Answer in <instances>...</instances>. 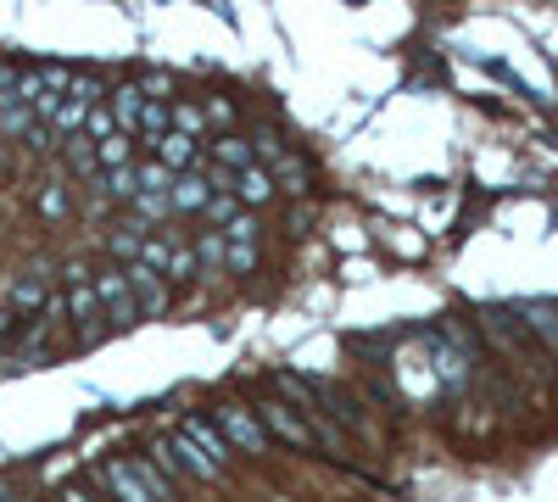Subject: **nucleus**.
Returning a JSON list of instances; mask_svg holds the SVG:
<instances>
[{
	"mask_svg": "<svg viewBox=\"0 0 558 502\" xmlns=\"http://www.w3.org/2000/svg\"><path fill=\"white\" fill-rule=\"evenodd\" d=\"M213 425H218V436L229 441V452H246V458H268V436H263V425H257V414L246 402H218V414H213Z\"/></svg>",
	"mask_w": 558,
	"mask_h": 502,
	"instance_id": "obj_1",
	"label": "nucleus"
},
{
	"mask_svg": "<svg viewBox=\"0 0 558 502\" xmlns=\"http://www.w3.org/2000/svg\"><path fill=\"white\" fill-rule=\"evenodd\" d=\"M62 313H68V325L78 330V346H96V341L107 335V307H101V296H96V280L68 285Z\"/></svg>",
	"mask_w": 558,
	"mask_h": 502,
	"instance_id": "obj_2",
	"label": "nucleus"
},
{
	"mask_svg": "<svg viewBox=\"0 0 558 502\" xmlns=\"http://www.w3.org/2000/svg\"><path fill=\"white\" fill-rule=\"evenodd\" d=\"M252 414H257V425H263V436H268V441H286V446H296V452L318 446V441H313V430H307V419L296 414L291 402L268 396V402H257V407H252Z\"/></svg>",
	"mask_w": 558,
	"mask_h": 502,
	"instance_id": "obj_3",
	"label": "nucleus"
},
{
	"mask_svg": "<svg viewBox=\"0 0 558 502\" xmlns=\"http://www.w3.org/2000/svg\"><path fill=\"white\" fill-rule=\"evenodd\" d=\"M96 296H101V307H107V325H112V330H134V325H140L134 291H129V280H123L118 262L96 268Z\"/></svg>",
	"mask_w": 558,
	"mask_h": 502,
	"instance_id": "obj_4",
	"label": "nucleus"
},
{
	"mask_svg": "<svg viewBox=\"0 0 558 502\" xmlns=\"http://www.w3.org/2000/svg\"><path fill=\"white\" fill-rule=\"evenodd\" d=\"M123 280H129V291H134V307H140V318H162V313H168L173 291H168V280H162V273H151L146 262H129V268H123Z\"/></svg>",
	"mask_w": 558,
	"mask_h": 502,
	"instance_id": "obj_5",
	"label": "nucleus"
},
{
	"mask_svg": "<svg viewBox=\"0 0 558 502\" xmlns=\"http://www.w3.org/2000/svg\"><path fill=\"white\" fill-rule=\"evenodd\" d=\"M7 302H12L17 313H45V302H51V268H45V262H34V268L12 273Z\"/></svg>",
	"mask_w": 558,
	"mask_h": 502,
	"instance_id": "obj_6",
	"label": "nucleus"
},
{
	"mask_svg": "<svg viewBox=\"0 0 558 502\" xmlns=\"http://www.w3.org/2000/svg\"><path fill=\"white\" fill-rule=\"evenodd\" d=\"M151 162H162L173 179H179V173H202V162H207V146H202V140H184V134H168V140H157Z\"/></svg>",
	"mask_w": 558,
	"mask_h": 502,
	"instance_id": "obj_7",
	"label": "nucleus"
},
{
	"mask_svg": "<svg viewBox=\"0 0 558 502\" xmlns=\"http://www.w3.org/2000/svg\"><path fill=\"white\" fill-rule=\"evenodd\" d=\"M34 212L45 223H68L73 218V185L62 179V168H57V179H39L34 185Z\"/></svg>",
	"mask_w": 558,
	"mask_h": 502,
	"instance_id": "obj_8",
	"label": "nucleus"
},
{
	"mask_svg": "<svg viewBox=\"0 0 558 502\" xmlns=\"http://www.w3.org/2000/svg\"><path fill=\"white\" fill-rule=\"evenodd\" d=\"M57 168H62L68 179H78V185H89V179H101L96 146H89L84 134H73V140H62V151H57Z\"/></svg>",
	"mask_w": 558,
	"mask_h": 502,
	"instance_id": "obj_9",
	"label": "nucleus"
},
{
	"mask_svg": "<svg viewBox=\"0 0 558 502\" xmlns=\"http://www.w3.org/2000/svg\"><path fill=\"white\" fill-rule=\"evenodd\" d=\"M101 107L112 112V128H118V134H129V140H134V128H140V112H146V96H140V84H118V89H112V96H107Z\"/></svg>",
	"mask_w": 558,
	"mask_h": 502,
	"instance_id": "obj_10",
	"label": "nucleus"
},
{
	"mask_svg": "<svg viewBox=\"0 0 558 502\" xmlns=\"http://www.w3.org/2000/svg\"><path fill=\"white\" fill-rule=\"evenodd\" d=\"M184 441H191L196 452H202V458L207 464H218V469H229V441L218 436V425L213 419H184V430H179Z\"/></svg>",
	"mask_w": 558,
	"mask_h": 502,
	"instance_id": "obj_11",
	"label": "nucleus"
},
{
	"mask_svg": "<svg viewBox=\"0 0 558 502\" xmlns=\"http://www.w3.org/2000/svg\"><path fill=\"white\" fill-rule=\"evenodd\" d=\"M241 201V212H252V207H268L279 191H274V173L268 168H246V173H235V191H229Z\"/></svg>",
	"mask_w": 558,
	"mask_h": 502,
	"instance_id": "obj_12",
	"label": "nucleus"
},
{
	"mask_svg": "<svg viewBox=\"0 0 558 502\" xmlns=\"http://www.w3.org/2000/svg\"><path fill=\"white\" fill-rule=\"evenodd\" d=\"M207 179L202 173H179L173 185H168V207H173V218H184V212H202L207 207Z\"/></svg>",
	"mask_w": 558,
	"mask_h": 502,
	"instance_id": "obj_13",
	"label": "nucleus"
},
{
	"mask_svg": "<svg viewBox=\"0 0 558 502\" xmlns=\"http://www.w3.org/2000/svg\"><path fill=\"white\" fill-rule=\"evenodd\" d=\"M207 157H213V168H223V173H246V168H257V162H252V146H246V134H223V140L207 146Z\"/></svg>",
	"mask_w": 558,
	"mask_h": 502,
	"instance_id": "obj_14",
	"label": "nucleus"
},
{
	"mask_svg": "<svg viewBox=\"0 0 558 502\" xmlns=\"http://www.w3.org/2000/svg\"><path fill=\"white\" fill-rule=\"evenodd\" d=\"M268 173H274V191H286V196H307V191H313V173H307V162H296L291 151L279 157Z\"/></svg>",
	"mask_w": 558,
	"mask_h": 502,
	"instance_id": "obj_15",
	"label": "nucleus"
},
{
	"mask_svg": "<svg viewBox=\"0 0 558 502\" xmlns=\"http://www.w3.org/2000/svg\"><path fill=\"white\" fill-rule=\"evenodd\" d=\"M168 134H184V140H202L207 146V118L196 101H173L168 107Z\"/></svg>",
	"mask_w": 558,
	"mask_h": 502,
	"instance_id": "obj_16",
	"label": "nucleus"
},
{
	"mask_svg": "<svg viewBox=\"0 0 558 502\" xmlns=\"http://www.w3.org/2000/svg\"><path fill=\"white\" fill-rule=\"evenodd\" d=\"M146 235H157V230H146V223H123V230L107 235V252L118 257V268H129L140 257V241H146Z\"/></svg>",
	"mask_w": 558,
	"mask_h": 502,
	"instance_id": "obj_17",
	"label": "nucleus"
},
{
	"mask_svg": "<svg viewBox=\"0 0 558 502\" xmlns=\"http://www.w3.org/2000/svg\"><path fill=\"white\" fill-rule=\"evenodd\" d=\"M101 196H107L112 207H129V201L140 196V179H134V168H112V173H101Z\"/></svg>",
	"mask_w": 558,
	"mask_h": 502,
	"instance_id": "obj_18",
	"label": "nucleus"
},
{
	"mask_svg": "<svg viewBox=\"0 0 558 502\" xmlns=\"http://www.w3.org/2000/svg\"><path fill=\"white\" fill-rule=\"evenodd\" d=\"M520 318H525V325H531V330H536L553 352H558V302H531Z\"/></svg>",
	"mask_w": 558,
	"mask_h": 502,
	"instance_id": "obj_19",
	"label": "nucleus"
},
{
	"mask_svg": "<svg viewBox=\"0 0 558 502\" xmlns=\"http://www.w3.org/2000/svg\"><path fill=\"white\" fill-rule=\"evenodd\" d=\"M191 252H196V268H207V273H223V235L218 230H202L196 241H191Z\"/></svg>",
	"mask_w": 558,
	"mask_h": 502,
	"instance_id": "obj_20",
	"label": "nucleus"
},
{
	"mask_svg": "<svg viewBox=\"0 0 558 502\" xmlns=\"http://www.w3.org/2000/svg\"><path fill=\"white\" fill-rule=\"evenodd\" d=\"M246 146H252V162H257V168H274L279 157H286V140H279L274 128H252Z\"/></svg>",
	"mask_w": 558,
	"mask_h": 502,
	"instance_id": "obj_21",
	"label": "nucleus"
},
{
	"mask_svg": "<svg viewBox=\"0 0 558 502\" xmlns=\"http://www.w3.org/2000/svg\"><path fill=\"white\" fill-rule=\"evenodd\" d=\"M96 162H101V173H112V168H134V140H129V134H112V140L96 146Z\"/></svg>",
	"mask_w": 558,
	"mask_h": 502,
	"instance_id": "obj_22",
	"label": "nucleus"
},
{
	"mask_svg": "<svg viewBox=\"0 0 558 502\" xmlns=\"http://www.w3.org/2000/svg\"><path fill=\"white\" fill-rule=\"evenodd\" d=\"M218 235H223V246H257L263 223H257V212H235V218H229Z\"/></svg>",
	"mask_w": 558,
	"mask_h": 502,
	"instance_id": "obj_23",
	"label": "nucleus"
},
{
	"mask_svg": "<svg viewBox=\"0 0 558 502\" xmlns=\"http://www.w3.org/2000/svg\"><path fill=\"white\" fill-rule=\"evenodd\" d=\"M134 179H140V196H168V185H173V173L162 168V162H134Z\"/></svg>",
	"mask_w": 558,
	"mask_h": 502,
	"instance_id": "obj_24",
	"label": "nucleus"
},
{
	"mask_svg": "<svg viewBox=\"0 0 558 502\" xmlns=\"http://www.w3.org/2000/svg\"><path fill=\"white\" fill-rule=\"evenodd\" d=\"M196 273H202V268H196V252L184 246V241H173V246H168V273H162V280L184 285V280H196Z\"/></svg>",
	"mask_w": 558,
	"mask_h": 502,
	"instance_id": "obj_25",
	"label": "nucleus"
},
{
	"mask_svg": "<svg viewBox=\"0 0 558 502\" xmlns=\"http://www.w3.org/2000/svg\"><path fill=\"white\" fill-rule=\"evenodd\" d=\"M28 128H34L28 107H7V112H0V140H28Z\"/></svg>",
	"mask_w": 558,
	"mask_h": 502,
	"instance_id": "obj_26",
	"label": "nucleus"
},
{
	"mask_svg": "<svg viewBox=\"0 0 558 502\" xmlns=\"http://www.w3.org/2000/svg\"><path fill=\"white\" fill-rule=\"evenodd\" d=\"M78 134H84L89 146L112 140V134H118V128H112V112H107V107H89V118H84V128H78Z\"/></svg>",
	"mask_w": 558,
	"mask_h": 502,
	"instance_id": "obj_27",
	"label": "nucleus"
},
{
	"mask_svg": "<svg viewBox=\"0 0 558 502\" xmlns=\"http://www.w3.org/2000/svg\"><path fill=\"white\" fill-rule=\"evenodd\" d=\"M252 268H257V246H229V252H223V273H235V280H246Z\"/></svg>",
	"mask_w": 558,
	"mask_h": 502,
	"instance_id": "obj_28",
	"label": "nucleus"
},
{
	"mask_svg": "<svg viewBox=\"0 0 558 502\" xmlns=\"http://www.w3.org/2000/svg\"><path fill=\"white\" fill-rule=\"evenodd\" d=\"M235 212H241V201H235V196H207V207H202V218L213 223V230H223V223L235 218Z\"/></svg>",
	"mask_w": 558,
	"mask_h": 502,
	"instance_id": "obj_29",
	"label": "nucleus"
},
{
	"mask_svg": "<svg viewBox=\"0 0 558 502\" xmlns=\"http://www.w3.org/2000/svg\"><path fill=\"white\" fill-rule=\"evenodd\" d=\"M17 330H23V313H17V307H12L7 296H0V346H7V341H12Z\"/></svg>",
	"mask_w": 558,
	"mask_h": 502,
	"instance_id": "obj_30",
	"label": "nucleus"
},
{
	"mask_svg": "<svg viewBox=\"0 0 558 502\" xmlns=\"http://www.w3.org/2000/svg\"><path fill=\"white\" fill-rule=\"evenodd\" d=\"M23 146H28V151H62V140H57V134L45 128V123H34V128H28V140H23Z\"/></svg>",
	"mask_w": 558,
	"mask_h": 502,
	"instance_id": "obj_31",
	"label": "nucleus"
},
{
	"mask_svg": "<svg viewBox=\"0 0 558 502\" xmlns=\"http://www.w3.org/2000/svg\"><path fill=\"white\" fill-rule=\"evenodd\" d=\"M202 118H207V123H235V101H229V96H213V101L202 107Z\"/></svg>",
	"mask_w": 558,
	"mask_h": 502,
	"instance_id": "obj_32",
	"label": "nucleus"
},
{
	"mask_svg": "<svg viewBox=\"0 0 558 502\" xmlns=\"http://www.w3.org/2000/svg\"><path fill=\"white\" fill-rule=\"evenodd\" d=\"M62 502H101V497H89V491H62Z\"/></svg>",
	"mask_w": 558,
	"mask_h": 502,
	"instance_id": "obj_33",
	"label": "nucleus"
},
{
	"mask_svg": "<svg viewBox=\"0 0 558 502\" xmlns=\"http://www.w3.org/2000/svg\"><path fill=\"white\" fill-rule=\"evenodd\" d=\"M0 223H7V212H0Z\"/></svg>",
	"mask_w": 558,
	"mask_h": 502,
	"instance_id": "obj_34",
	"label": "nucleus"
}]
</instances>
